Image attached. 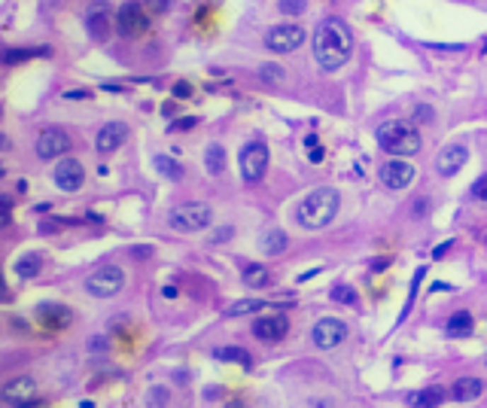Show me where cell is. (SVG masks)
<instances>
[{"mask_svg":"<svg viewBox=\"0 0 487 408\" xmlns=\"http://www.w3.org/2000/svg\"><path fill=\"white\" fill-rule=\"evenodd\" d=\"M40 268H43V259H40L37 253H25V256L16 262V274H18V278H22V280H28V278H37V274H40Z\"/></svg>","mask_w":487,"mask_h":408,"instance_id":"27","label":"cell"},{"mask_svg":"<svg viewBox=\"0 0 487 408\" xmlns=\"http://www.w3.org/2000/svg\"><path fill=\"white\" fill-rule=\"evenodd\" d=\"M147 9H149V13H156V16H161V13H165V9H171V0H147V4H144Z\"/></svg>","mask_w":487,"mask_h":408,"instance_id":"36","label":"cell"},{"mask_svg":"<svg viewBox=\"0 0 487 408\" xmlns=\"http://www.w3.org/2000/svg\"><path fill=\"white\" fill-rule=\"evenodd\" d=\"M287 232L283 229H268L265 234L259 238V250L262 253H268V256H277V253H283L287 250Z\"/></svg>","mask_w":487,"mask_h":408,"instance_id":"20","label":"cell"},{"mask_svg":"<svg viewBox=\"0 0 487 408\" xmlns=\"http://www.w3.org/2000/svg\"><path fill=\"white\" fill-rule=\"evenodd\" d=\"M259 76L265 79V83H283V79H287V70H283L280 64H262Z\"/></svg>","mask_w":487,"mask_h":408,"instance_id":"30","label":"cell"},{"mask_svg":"<svg viewBox=\"0 0 487 408\" xmlns=\"http://www.w3.org/2000/svg\"><path fill=\"white\" fill-rule=\"evenodd\" d=\"M52 180H55V186L61 192H79V189H83V183H86V171H83V165H79V159L64 156L55 165Z\"/></svg>","mask_w":487,"mask_h":408,"instance_id":"12","label":"cell"},{"mask_svg":"<svg viewBox=\"0 0 487 408\" xmlns=\"http://www.w3.org/2000/svg\"><path fill=\"white\" fill-rule=\"evenodd\" d=\"M378 177L381 183L387 189H408L414 180H418V171H414L411 162H405V159H393V162H384L381 171H378Z\"/></svg>","mask_w":487,"mask_h":408,"instance_id":"11","label":"cell"},{"mask_svg":"<svg viewBox=\"0 0 487 408\" xmlns=\"http://www.w3.org/2000/svg\"><path fill=\"white\" fill-rule=\"evenodd\" d=\"M387 265H390V259H374L372 262V271H381V268H387Z\"/></svg>","mask_w":487,"mask_h":408,"instance_id":"43","label":"cell"},{"mask_svg":"<svg viewBox=\"0 0 487 408\" xmlns=\"http://www.w3.org/2000/svg\"><path fill=\"white\" fill-rule=\"evenodd\" d=\"M350 52H353V34L348 22H341V18L320 22L317 34H314V61H317V67L326 70V74H335L350 58Z\"/></svg>","mask_w":487,"mask_h":408,"instance_id":"1","label":"cell"},{"mask_svg":"<svg viewBox=\"0 0 487 408\" xmlns=\"http://www.w3.org/2000/svg\"><path fill=\"white\" fill-rule=\"evenodd\" d=\"M0 210H4V229H6L9 220H13V198H9V196L0 198Z\"/></svg>","mask_w":487,"mask_h":408,"instance_id":"37","label":"cell"},{"mask_svg":"<svg viewBox=\"0 0 487 408\" xmlns=\"http://www.w3.org/2000/svg\"><path fill=\"white\" fill-rule=\"evenodd\" d=\"M0 400L6 405H37L34 400V378H28V375H18V378L6 381L0 387Z\"/></svg>","mask_w":487,"mask_h":408,"instance_id":"14","label":"cell"},{"mask_svg":"<svg viewBox=\"0 0 487 408\" xmlns=\"http://www.w3.org/2000/svg\"><path fill=\"white\" fill-rule=\"evenodd\" d=\"M86 25H88V34L95 37L98 43H104V40L110 37V9L104 4H91Z\"/></svg>","mask_w":487,"mask_h":408,"instance_id":"18","label":"cell"},{"mask_svg":"<svg viewBox=\"0 0 487 408\" xmlns=\"http://www.w3.org/2000/svg\"><path fill=\"white\" fill-rule=\"evenodd\" d=\"M149 253H152V247H134V256H140V259L149 256Z\"/></svg>","mask_w":487,"mask_h":408,"instance_id":"44","label":"cell"},{"mask_svg":"<svg viewBox=\"0 0 487 408\" xmlns=\"http://www.w3.org/2000/svg\"><path fill=\"white\" fill-rule=\"evenodd\" d=\"M238 165H241V177L244 180H247V183H259L262 177H265V171H268V147L259 144V140H253V144H247L241 149Z\"/></svg>","mask_w":487,"mask_h":408,"instance_id":"7","label":"cell"},{"mask_svg":"<svg viewBox=\"0 0 487 408\" xmlns=\"http://www.w3.org/2000/svg\"><path fill=\"white\" fill-rule=\"evenodd\" d=\"M64 98H67V101H86L88 91H64Z\"/></svg>","mask_w":487,"mask_h":408,"instance_id":"41","label":"cell"},{"mask_svg":"<svg viewBox=\"0 0 487 408\" xmlns=\"http://www.w3.org/2000/svg\"><path fill=\"white\" fill-rule=\"evenodd\" d=\"M472 198H479V201H484V204H487V174L472 183Z\"/></svg>","mask_w":487,"mask_h":408,"instance_id":"33","label":"cell"},{"mask_svg":"<svg viewBox=\"0 0 487 408\" xmlns=\"http://www.w3.org/2000/svg\"><path fill=\"white\" fill-rule=\"evenodd\" d=\"M116 30L125 40H137L149 30V9L140 4H122L116 13Z\"/></svg>","mask_w":487,"mask_h":408,"instance_id":"6","label":"cell"},{"mask_svg":"<svg viewBox=\"0 0 487 408\" xmlns=\"http://www.w3.org/2000/svg\"><path fill=\"white\" fill-rule=\"evenodd\" d=\"M195 125H198V119L195 116H186V119L171 122V131H174V135H180V131H189V128H195Z\"/></svg>","mask_w":487,"mask_h":408,"instance_id":"34","label":"cell"},{"mask_svg":"<svg viewBox=\"0 0 487 408\" xmlns=\"http://www.w3.org/2000/svg\"><path fill=\"white\" fill-rule=\"evenodd\" d=\"M341 208V196H338V189H332V186H320V189H314L308 192L302 201H299V208H296V222L302 229H308V232H317V229H326L329 222L335 220V213H338Z\"/></svg>","mask_w":487,"mask_h":408,"instance_id":"2","label":"cell"},{"mask_svg":"<svg viewBox=\"0 0 487 408\" xmlns=\"http://www.w3.org/2000/svg\"><path fill=\"white\" fill-rule=\"evenodd\" d=\"M231 234H235V229H231V226H226V229H222V232H213V238H210V244H222V241H229V238H231Z\"/></svg>","mask_w":487,"mask_h":408,"instance_id":"39","label":"cell"},{"mask_svg":"<svg viewBox=\"0 0 487 408\" xmlns=\"http://www.w3.org/2000/svg\"><path fill=\"white\" fill-rule=\"evenodd\" d=\"M161 113H165V116H174L177 107H174V104H165V107H161Z\"/></svg>","mask_w":487,"mask_h":408,"instance_id":"46","label":"cell"},{"mask_svg":"<svg viewBox=\"0 0 487 408\" xmlns=\"http://www.w3.org/2000/svg\"><path fill=\"white\" fill-rule=\"evenodd\" d=\"M445 393L439 387H430V390H420V393H411L408 396V405H418V408H430V405H442Z\"/></svg>","mask_w":487,"mask_h":408,"instance_id":"28","label":"cell"},{"mask_svg":"<svg viewBox=\"0 0 487 408\" xmlns=\"http://www.w3.org/2000/svg\"><path fill=\"white\" fill-rule=\"evenodd\" d=\"M70 147H74V140H70V135L64 128H43L40 131V137H37V144H34V149H37V159H43V162H49V159H61V156H67L70 152Z\"/></svg>","mask_w":487,"mask_h":408,"instance_id":"8","label":"cell"},{"mask_svg":"<svg viewBox=\"0 0 487 408\" xmlns=\"http://www.w3.org/2000/svg\"><path fill=\"white\" fill-rule=\"evenodd\" d=\"M430 119H432V110L426 104H420L418 110H414V125H418V122H430Z\"/></svg>","mask_w":487,"mask_h":408,"instance_id":"38","label":"cell"},{"mask_svg":"<svg viewBox=\"0 0 487 408\" xmlns=\"http://www.w3.org/2000/svg\"><path fill=\"white\" fill-rule=\"evenodd\" d=\"M147 402H149V405H165V402H168V390H161V387L149 390V393H147Z\"/></svg>","mask_w":487,"mask_h":408,"instance_id":"35","label":"cell"},{"mask_svg":"<svg viewBox=\"0 0 487 408\" xmlns=\"http://www.w3.org/2000/svg\"><path fill=\"white\" fill-rule=\"evenodd\" d=\"M466 156H469V152H466V147H460V144L445 147L439 152V159H435V171H439L442 177H454L457 171L466 165Z\"/></svg>","mask_w":487,"mask_h":408,"instance_id":"17","label":"cell"},{"mask_svg":"<svg viewBox=\"0 0 487 408\" xmlns=\"http://www.w3.org/2000/svg\"><path fill=\"white\" fill-rule=\"evenodd\" d=\"M192 95V86L189 83H177L174 86V98H189Z\"/></svg>","mask_w":487,"mask_h":408,"instance_id":"40","label":"cell"},{"mask_svg":"<svg viewBox=\"0 0 487 408\" xmlns=\"http://www.w3.org/2000/svg\"><path fill=\"white\" fill-rule=\"evenodd\" d=\"M168 222L177 232H201L213 222V208L205 201H183L177 208H171Z\"/></svg>","mask_w":487,"mask_h":408,"instance_id":"4","label":"cell"},{"mask_svg":"<svg viewBox=\"0 0 487 408\" xmlns=\"http://www.w3.org/2000/svg\"><path fill=\"white\" fill-rule=\"evenodd\" d=\"M34 317H37L40 326H46V329L61 332V329H67V326L74 323V311H70L67 305H61V302H40L34 308Z\"/></svg>","mask_w":487,"mask_h":408,"instance_id":"13","label":"cell"},{"mask_svg":"<svg viewBox=\"0 0 487 408\" xmlns=\"http://www.w3.org/2000/svg\"><path fill=\"white\" fill-rule=\"evenodd\" d=\"M205 165H207V174L219 177L222 171H226V149H222L219 144H210L207 152H205Z\"/></svg>","mask_w":487,"mask_h":408,"instance_id":"26","label":"cell"},{"mask_svg":"<svg viewBox=\"0 0 487 408\" xmlns=\"http://www.w3.org/2000/svg\"><path fill=\"white\" fill-rule=\"evenodd\" d=\"M122 287H125V271L119 265H101L86 278V290L98 299H113L116 293H122Z\"/></svg>","mask_w":487,"mask_h":408,"instance_id":"5","label":"cell"},{"mask_svg":"<svg viewBox=\"0 0 487 408\" xmlns=\"http://www.w3.org/2000/svg\"><path fill=\"white\" fill-rule=\"evenodd\" d=\"M451 247H454V241H445V244H442V247H435V250H432V256H435V259H439V256H442V253H445V250H451Z\"/></svg>","mask_w":487,"mask_h":408,"instance_id":"42","label":"cell"},{"mask_svg":"<svg viewBox=\"0 0 487 408\" xmlns=\"http://www.w3.org/2000/svg\"><path fill=\"white\" fill-rule=\"evenodd\" d=\"M332 299L335 302H344V305H357V290L348 287V283H338V287L332 290Z\"/></svg>","mask_w":487,"mask_h":408,"instance_id":"32","label":"cell"},{"mask_svg":"<svg viewBox=\"0 0 487 408\" xmlns=\"http://www.w3.org/2000/svg\"><path fill=\"white\" fill-rule=\"evenodd\" d=\"M481 393H484V381L481 378H460L451 387V396L457 402H472V400H479Z\"/></svg>","mask_w":487,"mask_h":408,"instance_id":"19","label":"cell"},{"mask_svg":"<svg viewBox=\"0 0 487 408\" xmlns=\"http://www.w3.org/2000/svg\"><path fill=\"white\" fill-rule=\"evenodd\" d=\"M268 280H271V274L265 265H256V262H247L244 265V283L253 290H262V287H268Z\"/></svg>","mask_w":487,"mask_h":408,"instance_id":"21","label":"cell"},{"mask_svg":"<svg viewBox=\"0 0 487 408\" xmlns=\"http://www.w3.org/2000/svg\"><path fill=\"white\" fill-rule=\"evenodd\" d=\"M311 162H323V149L317 147V149H311V156H308Z\"/></svg>","mask_w":487,"mask_h":408,"instance_id":"45","label":"cell"},{"mask_svg":"<svg viewBox=\"0 0 487 408\" xmlns=\"http://www.w3.org/2000/svg\"><path fill=\"white\" fill-rule=\"evenodd\" d=\"M308 9V0H277V13L283 16H302Z\"/></svg>","mask_w":487,"mask_h":408,"instance_id":"31","label":"cell"},{"mask_svg":"<svg viewBox=\"0 0 487 408\" xmlns=\"http://www.w3.org/2000/svg\"><path fill=\"white\" fill-rule=\"evenodd\" d=\"M152 165H156V171H159V174L165 177V180H183V174H186L177 159L161 156V152H159V156H152Z\"/></svg>","mask_w":487,"mask_h":408,"instance_id":"22","label":"cell"},{"mask_svg":"<svg viewBox=\"0 0 487 408\" xmlns=\"http://www.w3.org/2000/svg\"><path fill=\"white\" fill-rule=\"evenodd\" d=\"M290 332V320L283 317V314H268V317H259V320H253V335H256L259 341H280L283 335Z\"/></svg>","mask_w":487,"mask_h":408,"instance_id":"15","label":"cell"},{"mask_svg":"<svg viewBox=\"0 0 487 408\" xmlns=\"http://www.w3.org/2000/svg\"><path fill=\"white\" fill-rule=\"evenodd\" d=\"M265 305H271V302H262V299H241V302H235V305H229L226 311V317H247V314H256V311H262Z\"/></svg>","mask_w":487,"mask_h":408,"instance_id":"25","label":"cell"},{"mask_svg":"<svg viewBox=\"0 0 487 408\" xmlns=\"http://www.w3.org/2000/svg\"><path fill=\"white\" fill-rule=\"evenodd\" d=\"M213 360L238 363V366H244V369H250V356H247V351H241V348H219V351H213Z\"/></svg>","mask_w":487,"mask_h":408,"instance_id":"29","label":"cell"},{"mask_svg":"<svg viewBox=\"0 0 487 408\" xmlns=\"http://www.w3.org/2000/svg\"><path fill=\"white\" fill-rule=\"evenodd\" d=\"M52 49L46 46H37V49H6L4 52V61L6 64H18V61H28V58H49Z\"/></svg>","mask_w":487,"mask_h":408,"instance_id":"24","label":"cell"},{"mask_svg":"<svg viewBox=\"0 0 487 408\" xmlns=\"http://www.w3.org/2000/svg\"><path fill=\"white\" fill-rule=\"evenodd\" d=\"M125 137H128V128L122 125V122H107L95 137V149L101 156H110V152H116L122 144H125Z\"/></svg>","mask_w":487,"mask_h":408,"instance_id":"16","label":"cell"},{"mask_svg":"<svg viewBox=\"0 0 487 408\" xmlns=\"http://www.w3.org/2000/svg\"><path fill=\"white\" fill-rule=\"evenodd\" d=\"M472 314L469 311H457L454 317L448 320V326H445V332L451 335V339H460V335H469L472 332Z\"/></svg>","mask_w":487,"mask_h":408,"instance_id":"23","label":"cell"},{"mask_svg":"<svg viewBox=\"0 0 487 408\" xmlns=\"http://www.w3.org/2000/svg\"><path fill=\"white\" fill-rule=\"evenodd\" d=\"M302 43H304V28H299V25H274L265 34V46L277 55L296 52Z\"/></svg>","mask_w":487,"mask_h":408,"instance_id":"10","label":"cell"},{"mask_svg":"<svg viewBox=\"0 0 487 408\" xmlns=\"http://www.w3.org/2000/svg\"><path fill=\"white\" fill-rule=\"evenodd\" d=\"M344 339H348V323L338 317H323L314 323V329H311V341L317 344L320 351H335Z\"/></svg>","mask_w":487,"mask_h":408,"instance_id":"9","label":"cell"},{"mask_svg":"<svg viewBox=\"0 0 487 408\" xmlns=\"http://www.w3.org/2000/svg\"><path fill=\"white\" fill-rule=\"evenodd\" d=\"M374 137H378V147L384 152H390V156H418L423 147L418 125L402 122V119H390V122H384V125H378Z\"/></svg>","mask_w":487,"mask_h":408,"instance_id":"3","label":"cell"}]
</instances>
